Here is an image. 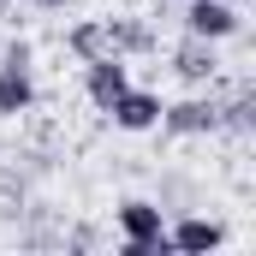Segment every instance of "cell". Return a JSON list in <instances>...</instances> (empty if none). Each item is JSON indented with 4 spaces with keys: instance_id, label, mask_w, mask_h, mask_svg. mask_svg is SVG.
Returning <instances> with one entry per match:
<instances>
[{
    "instance_id": "7c38bea8",
    "label": "cell",
    "mask_w": 256,
    "mask_h": 256,
    "mask_svg": "<svg viewBox=\"0 0 256 256\" xmlns=\"http://www.w3.org/2000/svg\"><path fill=\"white\" fill-rule=\"evenodd\" d=\"M120 6H131V12H137V6H149V0H120Z\"/></svg>"
},
{
    "instance_id": "5bb4252c",
    "label": "cell",
    "mask_w": 256,
    "mask_h": 256,
    "mask_svg": "<svg viewBox=\"0 0 256 256\" xmlns=\"http://www.w3.org/2000/svg\"><path fill=\"white\" fill-rule=\"evenodd\" d=\"M232 6H250V0H232Z\"/></svg>"
},
{
    "instance_id": "8fae6325",
    "label": "cell",
    "mask_w": 256,
    "mask_h": 256,
    "mask_svg": "<svg viewBox=\"0 0 256 256\" xmlns=\"http://www.w3.org/2000/svg\"><path fill=\"white\" fill-rule=\"evenodd\" d=\"M30 6H42V12H66V6H78V0H30Z\"/></svg>"
},
{
    "instance_id": "52a82bcc",
    "label": "cell",
    "mask_w": 256,
    "mask_h": 256,
    "mask_svg": "<svg viewBox=\"0 0 256 256\" xmlns=\"http://www.w3.org/2000/svg\"><path fill=\"white\" fill-rule=\"evenodd\" d=\"M126 84H131V66L120 60V54H102V60H84V96H90V102H96L102 114H108V102H114V96H120Z\"/></svg>"
},
{
    "instance_id": "6da1fadb",
    "label": "cell",
    "mask_w": 256,
    "mask_h": 256,
    "mask_svg": "<svg viewBox=\"0 0 256 256\" xmlns=\"http://www.w3.org/2000/svg\"><path fill=\"white\" fill-rule=\"evenodd\" d=\"M114 220H120V256H173L161 202H149V196H126V202L114 208Z\"/></svg>"
},
{
    "instance_id": "5b68a950",
    "label": "cell",
    "mask_w": 256,
    "mask_h": 256,
    "mask_svg": "<svg viewBox=\"0 0 256 256\" xmlns=\"http://www.w3.org/2000/svg\"><path fill=\"white\" fill-rule=\"evenodd\" d=\"M161 96L155 90H137V84H126L114 102H108V120H114V131H131V137H143V131H155L161 126Z\"/></svg>"
},
{
    "instance_id": "3957f363",
    "label": "cell",
    "mask_w": 256,
    "mask_h": 256,
    "mask_svg": "<svg viewBox=\"0 0 256 256\" xmlns=\"http://www.w3.org/2000/svg\"><path fill=\"white\" fill-rule=\"evenodd\" d=\"M185 36H202V42L244 36V6H232V0H185Z\"/></svg>"
},
{
    "instance_id": "8992f818",
    "label": "cell",
    "mask_w": 256,
    "mask_h": 256,
    "mask_svg": "<svg viewBox=\"0 0 256 256\" xmlns=\"http://www.w3.org/2000/svg\"><path fill=\"white\" fill-rule=\"evenodd\" d=\"M173 78H185V84H214L220 78V42H202V36H179V48H173Z\"/></svg>"
},
{
    "instance_id": "9c48e42d",
    "label": "cell",
    "mask_w": 256,
    "mask_h": 256,
    "mask_svg": "<svg viewBox=\"0 0 256 256\" xmlns=\"http://www.w3.org/2000/svg\"><path fill=\"white\" fill-rule=\"evenodd\" d=\"M108 42H114L120 60H131V54H155V30H149V18H131V12H114V18H108Z\"/></svg>"
},
{
    "instance_id": "30bf717a",
    "label": "cell",
    "mask_w": 256,
    "mask_h": 256,
    "mask_svg": "<svg viewBox=\"0 0 256 256\" xmlns=\"http://www.w3.org/2000/svg\"><path fill=\"white\" fill-rule=\"evenodd\" d=\"M66 48H72L78 60H102V54H114V42H108V18H84V24H72Z\"/></svg>"
},
{
    "instance_id": "4fadbf2b",
    "label": "cell",
    "mask_w": 256,
    "mask_h": 256,
    "mask_svg": "<svg viewBox=\"0 0 256 256\" xmlns=\"http://www.w3.org/2000/svg\"><path fill=\"white\" fill-rule=\"evenodd\" d=\"M6 6H12V0H0V18H6Z\"/></svg>"
},
{
    "instance_id": "ba28073f",
    "label": "cell",
    "mask_w": 256,
    "mask_h": 256,
    "mask_svg": "<svg viewBox=\"0 0 256 256\" xmlns=\"http://www.w3.org/2000/svg\"><path fill=\"white\" fill-rule=\"evenodd\" d=\"M167 244L185 256H202V250H220L226 244V226L220 220H202V214H179L173 226H167Z\"/></svg>"
},
{
    "instance_id": "7a4b0ae2",
    "label": "cell",
    "mask_w": 256,
    "mask_h": 256,
    "mask_svg": "<svg viewBox=\"0 0 256 256\" xmlns=\"http://www.w3.org/2000/svg\"><path fill=\"white\" fill-rule=\"evenodd\" d=\"M36 108V66H30V42H12L0 54V120H18Z\"/></svg>"
},
{
    "instance_id": "277c9868",
    "label": "cell",
    "mask_w": 256,
    "mask_h": 256,
    "mask_svg": "<svg viewBox=\"0 0 256 256\" xmlns=\"http://www.w3.org/2000/svg\"><path fill=\"white\" fill-rule=\"evenodd\" d=\"M155 131H173V137H214V131H220V96H185V102H167Z\"/></svg>"
}]
</instances>
